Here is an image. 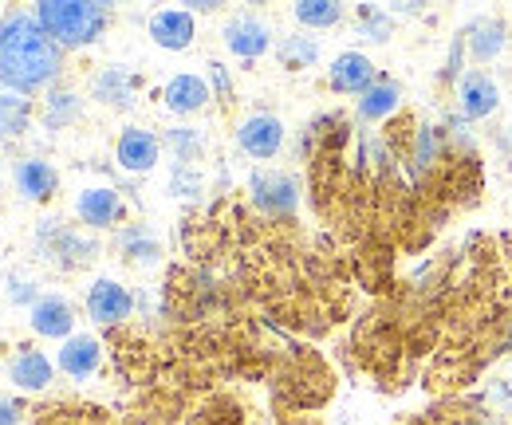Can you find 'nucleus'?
I'll use <instances>...</instances> for the list:
<instances>
[{
  "label": "nucleus",
  "instance_id": "obj_25",
  "mask_svg": "<svg viewBox=\"0 0 512 425\" xmlns=\"http://www.w3.org/2000/svg\"><path fill=\"white\" fill-rule=\"evenodd\" d=\"M292 16L304 28H335L343 20V4H335V0H300V4H292Z\"/></svg>",
  "mask_w": 512,
  "mask_h": 425
},
{
  "label": "nucleus",
  "instance_id": "obj_8",
  "mask_svg": "<svg viewBox=\"0 0 512 425\" xmlns=\"http://www.w3.org/2000/svg\"><path fill=\"white\" fill-rule=\"evenodd\" d=\"M130 311H134V296H130V288H123L119 280L99 276V280L87 288V315H91L99 327H119V323H127Z\"/></svg>",
  "mask_w": 512,
  "mask_h": 425
},
{
  "label": "nucleus",
  "instance_id": "obj_31",
  "mask_svg": "<svg viewBox=\"0 0 512 425\" xmlns=\"http://www.w3.org/2000/svg\"><path fill=\"white\" fill-rule=\"evenodd\" d=\"M24 414H28V406L20 398L0 394V425H24Z\"/></svg>",
  "mask_w": 512,
  "mask_h": 425
},
{
  "label": "nucleus",
  "instance_id": "obj_6",
  "mask_svg": "<svg viewBox=\"0 0 512 425\" xmlns=\"http://www.w3.org/2000/svg\"><path fill=\"white\" fill-rule=\"evenodd\" d=\"M497 107H501V83L489 71L473 67V71H465L457 79V111H461L465 122L489 119Z\"/></svg>",
  "mask_w": 512,
  "mask_h": 425
},
{
  "label": "nucleus",
  "instance_id": "obj_32",
  "mask_svg": "<svg viewBox=\"0 0 512 425\" xmlns=\"http://www.w3.org/2000/svg\"><path fill=\"white\" fill-rule=\"evenodd\" d=\"M8 296H12V300H28V307H32L44 292H32V284L16 276V280H8Z\"/></svg>",
  "mask_w": 512,
  "mask_h": 425
},
{
  "label": "nucleus",
  "instance_id": "obj_13",
  "mask_svg": "<svg viewBox=\"0 0 512 425\" xmlns=\"http://www.w3.org/2000/svg\"><path fill=\"white\" fill-rule=\"evenodd\" d=\"M115 158H119V166L127 174H150L158 166V158H162V138L154 130H146V126H127L119 134V142H115Z\"/></svg>",
  "mask_w": 512,
  "mask_h": 425
},
{
  "label": "nucleus",
  "instance_id": "obj_28",
  "mask_svg": "<svg viewBox=\"0 0 512 425\" xmlns=\"http://www.w3.org/2000/svg\"><path fill=\"white\" fill-rule=\"evenodd\" d=\"M442 142H446V134H442L438 126H422V130L414 134V166H418V170H430V166L442 158Z\"/></svg>",
  "mask_w": 512,
  "mask_h": 425
},
{
  "label": "nucleus",
  "instance_id": "obj_27",
  "mask_svg": "<svg viewBox=\"0 0 512 425\" xmlns=\"http://www.w3.org/2000/svg\"><path fill=\"white\" fill-rule=\"evenodd\" d=\"M394 32V12L375 8V4H359V36L371 44H386Z\"/></svg>",
  "mask_w": 512,
  "mask_h": 425
},
{
  "label": "nucleus",
  "instance_id": "obj_30",
  "mask_svg": "<svg viewBox=\"0 0 512 425\" xmlns=\"http://www.w3.org/2000/svg\"><path fill=\"white\" fill-rule=\"evenodd\" d=\"M209 91L221 99V103H229L233 99V83H229V71H225V63H209Z\"/></svg>",
  "mask_w": 512,
  "mask_h": 425
},
{
  "label": "nucleus",
  "instance_id": "obj_17",
  "mask_svg": "<svg viewBox=\"0 0 512 425\" xmlns=\"http://www.w3.org/2000/svg\"><path fill=\"white\" fill-rule=\"evenodd\" d=\"M375 79H379V71L367 52H339L327 67V83L335 95H363Z\"/></svg>",
  "mask_w": 512,
  "mask_h": 425
},
{
  "label": "nucleus",
  "instance_id": "obj_18",
  "mask_svg": "<svg viewBox=\"0 0 512 425\" xmlns=\"http://www.w3.org/2000/svg\"><path fill=\"white\" fill-rule=\"evenodd\" d=\"M150 40L162 48V52H186L197 36V24H193L190 8H158L150 16Z\"/></svg>",
  "mask_w": 512,
  "mask_h": 425
},
{
  "label": "nucleus",
  "instance_id": "obj_29",
  "mask_svg": "<svg viewBox=\"0 0 512 425\" xmlns=\"http://www.w3.org/2000/svg\"><path fill=\"white\" fill-rule=\"evenodd\" d=\"M170 193L174 197H197L201 193V174L193 170L190 162H174V170H170Z\"/></svg>",
  "mask_w": 512,
  "mask_h": 425
},
{
  "label": "nucleus",
  "instance_id": "obj_1",
  "mask_svg": "<svg viewBox=\"0 0 512 425\" xmlns=\"http://www.w3.org/2000/svg\"><path fill=\"white\" fill-rule=\"evenodd\" d=\"M64 71V48L44 32L36 12H4L0 16V83L36 95L52 91Z\"/></svg>",
  "mask_w": 512,
  "mask_h": 425
},
{
  "label": "nucleus",
  "instance_id": "obj_15",
  "mask_svg": "<svg viewBox=\"0 0 512 425\" xmlns=\"http://www.w3.org/2000/svg\"><path fill=\"white\" fill-rule=\"evenodd\" d=\"M99 366H103V343L95 335H87V331H75L56 351V370L67 374V378H75V382L99 374Z\"/></svg>",
  "mask_w": 512,
  "mask_h": 425
},
{
  "label": "nucleus",
  "instance_id": "obj_22",
  "mask_svg": "<svg viewBox=\"0 0 512 425\" xmlns=\"http://www.w3.org/2000/svg\"><path fill=\"white\" fill-rule=\"evenodd\" d=\"M28 122H32V99L0 83V138H16V134H24Z\"/></svg>",
  "mask_w": 512,
  "mask_h": 425
},
{
  "label": "nucleus",
  "instance_id": "obj_7",
  "mask_svg": "<svg viewBox=\"0 0 512 425\" xmlns=\"http://www.w3.org/2000/svg\"><path fill=\"white\" fill-rule=\"evenodd\" d=\"M237 142H241V150L249 158L268 162V158H276L284 150V122H280V115H272V111H253V115H245L241 126H237Z\"/></svg>",
  "mask_w": 512,
  "mask_h": 425
},
{
  "label": "nucleus",
  "instance_id": "obj_26",
  "mask_svg": "<svg viewBox=\"0 0 512 425\" xmlns=\"http://www.w3.org/2000/svg\"><path fill=\"white\" fill-rule=\"evenodd\" d=\"M162 146H170V154H174L178 162H190V166L205 154V138H201L197 126H174V130H166Z\"/></svg>",
  "mask_w": 512,
  "mask_h": 425
},
{
  "label": "nucleus",
  "instance_id": "obj_19",
  "mask_svg": "<svg viewBox=\"0 0 512 425\" xmlns=\"http://www.w3.org/2000/svg\"><path fill=\"white\" fill-rule=\"evenodd\" d=\"M209 99H213L209 79H201V75H193V71H182V75L166 79V87H162V103H166V111H174V115H197Z\"/></svg>",
  "mask_w": 512,
  "mask_h": 425
},
{
  "label": "nucleus",
  "instance_id": "obj_4",
  "mask_svg": "<svg viewBox=\"0 0 512 425\" xmlns=\"http://www.w3.org/2000/svg\"><path fill=\"white\" fill-rule=\"evenodd\" d=\"M249 197L268 217H292L300 209V182L288 170H256L249 178Z\"/></svg>",
  "mask_w": 512,
  "mask_h": 425
},
{
  "label": "nucleus",
  "instance_id": "obj_2",
  "mask_svg": "<svg viewBox=\"0 0 512 425\" xmlns=\"http://www.w3.org/2000/svg\"><path fill=\"white\" fill-rule=\"evenodd\" d=\"M36 20L44 24V32L64 48H91L115 20L111 4H99V0H40L36 8Z\"/></svg>",
  "mask_w": 512,
  "mask_h": 425
},
{
  "label": "nucleus",
  "instance_id": "obj_16",
  "mask_svg": "<svg viewBox=\"0 0 512 425\" xmlns=\"http://www.w3.org/2000/svg\"><path fill=\"white\" fill-rule=\"evenodd\" d=\"M505 48H509V24H505V16H477V20H469V28H465V52L473 56L477 63H493L505 56Z\"/></svg>",
  "mask_w": 512,
  "mask_h": 425
},
{
  "label": "nucleus",
  "instance_id": "obj_20",
  "mask_svg": "<svg viewBox=\"0 0 512 425\" xmlns=\"http://www.w3.org/2000/svg\"><path fill=\"white\" fill-rule=\"evenodd\" d=\"M398 107H402V87H398V79H390V75H379V79L359 95V119L363 122L390 119Z\"/></svg>",
  "mask_w": 512,
  "mask_h": 425
},
{
  "label": "nucleus",
  "instance_id": "obj_11",
  "mask_svg": "<svg viewBox=\"0 0 512 425\" xmlns=\"http://www.w3.org/2000/svg\"><path fill=\"white\" fill-rule=\"evenodd\" d=\"M142 91V75L130 71L127 63H107L95 79H91V95L103 103V107H115V111H130L134 99Z\"/></svg>",
  "mask_w": 512,
  "mask_h": 425
},
{
  "label": "nucleus",
  "instance_id": "obj_14",
  "mask_svg": "<svg viewBox=\"0 0 512 425\" xmlns=\"http://www.w3.org/2000/svg\"><path fill=\"white\" fill-rule=\"evenodd\" d=\"M12 185H16L20 201L40 205V201H52V197H56V189H60V170H56L48 158H20V162L12 166Z\"/></svg>",
  "mask_w": 512,
  "mask_h": 425
},
{
  "label": "nucleus",
  "instance_id": "obj_3",
  "mask_svg": "<svg viewBox=\"0 0 512 425\" xmlns=\"http://www.w3.org/2000/svg\"><path fill=\"white\" fill-rule=\"evenodd\" d=\"M36 248H40V256H44L52 268H60V272L87 268V264L99 256V241L87 237V233H79L75 225H67L60 217H44V221L36 225Z\"/></svg>",
  "mask_w": 512,
  "mask_h": 425
},
{
  "label": "nucleus",
  "instance_id": "obj_21",
  "mask_svg": "<svg viewBox=\"0 0 512 425\" xmlns=\"http://www.w3.org/2000/svg\"><path fill=\"white\" fill-rule=\"evenodd\" d=\"M115 244H119L127 264H142V268L158 264V256H162V241H158V233L150 225H123Z\"/></svg>",
  "mask_w": 512,
  "mask_h": 425
},
{
  "label": "nucleus",
  "instance_id": "obj_23",
  "mask_svg": "<svg viewBox=\"0 0 512 425\" xmlns=\"http://www.w3.org/2000/svg\"><path fill=\"white\" fill-rule=\"evenodd\" d=\"M276 60L284 63L288 71H308V67H316L320 63V40L316 36H284L280 44H276Z\"/></svg>",
  "mask_w": 512,
  "mask_h": 425
},
{
  "label": "nucleus",
  "instance_id": "obj_9",
  "mask_svg": "<svg viewBox=\"0 0 512 425\" xmlns=\"http://www.w3.org/2000/svg\"><path fill=\"white\" fill-rule=\"evenodd\" d=\"M8 382H12L16 390H24V394H40V390H48V386L56 382V363H52L40 347L24 343V347H16L12 359H8Z\"/></svg>",
  "mask_w": 512,
  "mask_h": 425
},
{
  "label": "nucleus",
  "instance_id": "obj_24",
  "mask_svg": "<svg viewBox=\"0 0 512 425\" xmlns=\"http://www.w3.org/2000/svg\"><path fill=\"white\" fill-rule=\"evenodd\" d=\"M83 115V99L71 91V87H52L48 95H44V122L52 126V130H64L71 122H79Z\"/></svg>",
  "mask_w": 512,
  "mask_h": 425
},
{
  "label": "nucleus",
  "instance_id": "obj_12",
  "mask_svg": "<svg viewBox=\"0 0 512 425\" xmlns=\"http://www.w3.org/2000/svg\"><path fill=\"white\" fill-rule=\"evenodd\" d=\"M225 48L241 60H260L268 48H272V28L253 16V12H237L233 20H225Z\"/></svg>",
  "mask_w": 512,
  "mask_h": 425
},
{
  "label": "nucleus",
  "instance_id": "obj_5",
  "mask_svg": "<svg viewBox=\"0 0 512 425\" xmlns=\"http://www.w3.org/2000/svg\"><path fill=\"white\" fill-rule=\"evenodd\" d=\"M75 217H79L87 229L103 233V229H115V225L127 217V201H123V193L111 189V185H87V189L75 193Z\"/></svg>",
  "mask_w": 512,
  "mask_h": 425
},
{
  "label": "nucleus",
  "instance_id": "obj_10",
  "mask_svg": "<svg viewBox=\"0 0 512 425\" xmlns=\"http://www.w3.org/2000/svg\"><path fill=\"white\" fill-rule=\"evenodd\" d=\"M28 327L40 339H71L75 335V307L60 292H44L36 304L28 307Z\"/></svg>",
  "mask_w": 512,
  "mask_h": 425
}]
</instances>
